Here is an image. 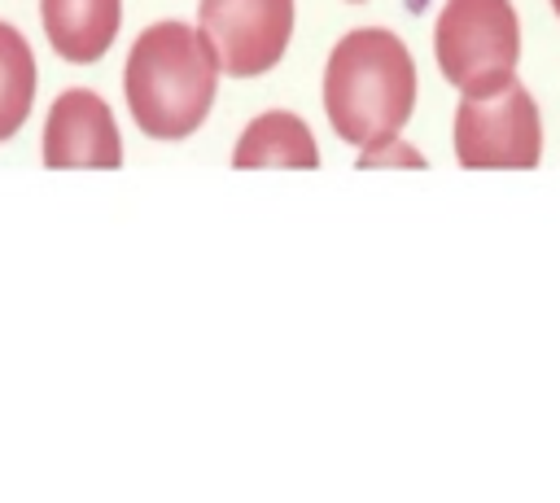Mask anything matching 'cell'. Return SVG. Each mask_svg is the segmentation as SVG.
Wrapping results in <instances>:
<instances>
[{"instance_id": "cell-1", "label": "cell", "mask_w": 560, "mask_h": 503, "mask_svg": "<svg viewBox=\"0 0 560 503\" xmlns=\"http://www.w3.org/2000/svg\"><path fill=\"white\" fill-rule=\"evenodd\" d=\"M416 105V61L394 31L363 26L337 39L324 66V114L337 140L381 149Z\"/></svg>"}, {"instance_id": "cell-2", "label": "cell", "mask_w": 560, "mask_h": 503, "mask_svg": "<svg viewBox=\"0 0 560 503\" xmlns=\"http://www.w3.org/2000/svg\"><path fill=\"white\" fill-rule=\"evenodd\" d=\"M219 87V57L210 39L188 22H158L149 26L122 70V92L136 127L153 140H184L192 136Z\"/></svg>"}, {"instance_id": "cell-3", "label": "cell", "mask_w": 560, "mask_h": 503, "mask_svg": "<svg viewBox=\"0 0 560 503\" xmlns=\"http://www.w3.org/2000/svg\"><path fill=\"white\" fill-rule=\"evenodd\" d=\"M433 57L459 96H481L516 79L521 26L508 0H446L433 26Z\"/></svg>"}, {"instance_id": "cell-4", "label": "cell", "mask_w": 560, "mask_h": 503, "mask_svg": "<svg viewBox=\"0 0 560 503\" xmlns=\"http://www.w3.org/2000/svg\"><path fill=\"white\" fill-rule=\"evenodd\" d=\"M455 157L468 171L481 166H538L542 118L534 96L512 79L481 96H459L455 109Z\"/></svg>"}, {"instance_id": "cell-5", "label": "cell", "mask_w": 560, "mask_h": 503, "mask_svg": "<svg viewBox=\"0 0 560 503\" xmlns=\"http://www.w3.org/2000/svg\"><path fill=\"white\" fill-rule=\"evenodd\" d=\"M197 31L210 39L223 74L254 79L284 57L293 35V0H201Z\"/></svg>"}, {"instance_id": "cell-6", "label": "cell", "mask_w": 560, "mask_h": 503, "mask_svg": "<svg viewBox=\"0 0 560 503\" xmlns=\"http://www.w3.org/2000/svg\"><path fill=\"white\" fill-rule=\"evenodd\" d=\"M44 166L48 171L122 166V140H118L114 114L96 92L70 87L52 101V109L44 118Z\"/></svg>"}, {"instance_id": "cell-7", "label": "cell", "mask_w": 560, "mask_h": 503, "mask_svg": "<svg viewBox=\"0 0 560 503\" xmlns=\"http://www.w3.org/2000/svg\"><path fill=\"white\" fill-rule=\"evenodd\" d=\"M44 35L57 57L66 61H96L118 35L122 22V0H39Z\"/></svg>"}, {"instance_id": "cell-8", "label": "cell", "mask_w": 560, "mask_h": 503, "mask_svg": "<svg viewBox=\"0 0 560 503\" xmlns=\"http://www.w3.org/2000/svg\"><path fill=\"white\" fill-rule=\"evenodd\" d=\"M232 166L236 171H254V166H289V171L302 166V171H311V166H319V149H315L311 127L298 114L267 109L241 131V140L232 149Z\"/></svg>"}, {"instance_id": "cell-9", "label": "cell", "mask_w": 560, "mask_h": 503, "mask_svg": "<svg viewBox=\"0 0 560 503\" xmlns=\"http://www.w3.org/2000/svg\"><path fill=\"white\" fill-rule=\"evenodd\" d=\"M35 101V57L22 31L0 22V140H9Z\"/></svg>"}, {"instance_id": "cell-10", "label": "cell", "mask_w": 560, "mask_h": 503, "mask_svg": "<svg viewBox=\"0 0 560 503\" xmlns=\"http://www.w3.org/2000/svg\"><path fill=\"white\" fill-rule=\"evenodd\" d=\"M551 9H556V13H560V0H551Z\"/></svg>"}, {"instance_id": "cell-11", "label": "cell", "mask_w": 560, "mask_h": 503, "mask_svg": "<svg viewBox=\"0 0 560 503\" xmlns=\"http://www.w3.org/2000/svg\"><path fill=\"white\" fill-rule=\"evenodd\" d=\"M350 4H359V0H350Z\"/></svg>"}]
</instances>
